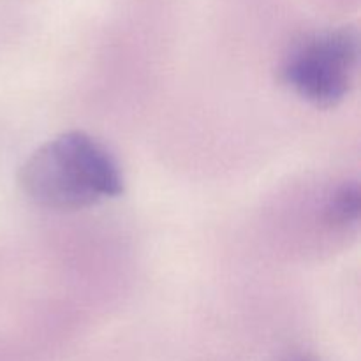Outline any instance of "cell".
<instances>
[{"mask_svg": "<svg viewBox=\"0 0 361 361\" xmlns=\"http://www.w3.org/2000/svg\"><path fill=\"white\" fill-rule=\"evenodd\" d=\"M25 196L48 210H81L123 192V175L111 152L83 130L46 141L20 171Z\"/></svg>", "mask_w": 361, "mask_h": 361, "instance_id": "obj_1", "label": "cell"}, {"mask_svg": "<svg viewBox=\"0 0 361 361\" xmlns=\"http://www.w3.org/2000/svg\"><path fill=\"white\" fill-rule=\"evenodd\" d=\"M358 60L360 37L355 28L316 32L286 55L281 80L302 101L316 108H335L353 90Z\"/></svg>", "mask_w": 361, "mask_h": 361, "instance_id": "obj_2", "label": "cell"}, {"mask_svg": "<svg viewBox=\"0 0 361 361\" xmlns=\"http://www.w3.org/2000/svg\"><path fill=\"white\" fill-rule=\"evenodd\" d=\"M361 214V192L356 182L338 185L324 203L323 217L331 229L345 231L358 224Z\"/></svg>", "mask_w": 361, "mask_h": 361, "instance_id": "obj_3", "label": "cell"}, {"mask_svg": "<svg viewBox=\"0 0 361 361\" xmlns=\"http://www.w3.org/2000/svg\"><path fill=\"white\" fill-rule=\"evenodd\" d=\"M293 361H312V360H307V358H300V360H293Z\"/></svg>", "mask_w": 361, "mask_h": 361, "instance_id": "obj_4", "label": "cell"}]
</instances>
